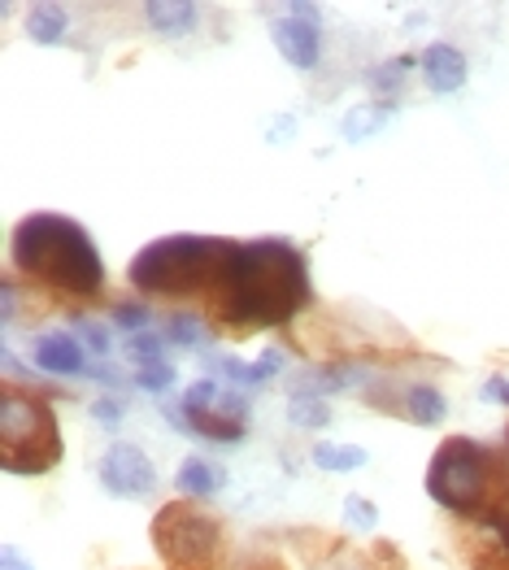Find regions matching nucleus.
Instances as JSON below:
<instances>
[{
	"label": "nucleus",
	"instance_id": "obj_1",
	"mask_svg": "<svg viewBox=\"0 0 509 570\" xmlns=\"http://www.w3.org/2000/svg\"><path fill=\"white\" fill-rule=\"evenodd\" d=\"M310 301V271L296 244L248 239L239 244L218 284V314L232 327H278Z\"/></svg>",
	"mask_w": 509,
	"mask_h": 570
},
{
	"label": "nucleus",
	"instance_id": "obj_2",
	"mask_svg": "<svg viewBox=\"0 0 509 570\" xmlns=\"http://www.w3.org/2000/svg\"><path fill=\"white\" fill-rule=\"evenodd\" d=\"M13 266L48 287H61L70 296H96L105 284V262L96 253L92 236L61 214H27L13 227Z\"/></svg>",
	"mask_w": 509,
	"mask_h": 570
},
{
	"label": "nucleus",
	"instance_id": "obj_3",
	"mask_svg": "<svg viewBox=\"0 0 509 570\" xmlns=\"http://www.w3.org/2000/svg\"><path fill=\"white\" fill-rule=\"evenodd\" d=\"M235 239L223 236H161L139 248L127 266L131 284L148 296H192L218 292L235 257Z\"/></svg>",
	"mask_w": 509,
	"mask_h": 570
},
{
	"label": "nucleus",
	"instance_id": "obj_4",
	"mask_svg": "<svg viewBox=\"0 0 509 570\" xmlns=\"http://www.w3.org/2000/svg\"><path fill=\"white\" fill-rule=\"evenodd\" d=\"M61 462L57 414L36 396L0 392V466L9 475H45Z\"/></svg>",
	"mask_w": 509,
	"mask_h": 570
},
{
	"label": "nucleus",
	"instance_id": "obj_5",
	"mask_svg": "<svg viewBox=\"0 0 509 570\" xmlns=\"http://www.w3.org/2000/svg\"><path fill=\"white\" fill-rule=\"evenodd\" d=\"M497 483V458L466 440V435H453L435 449L431 466H427V492L435 505L453 510V514H479L488 505V492Z\"/></svg>",
	"mask_w": 509,
	"mask_h": 570
},
{
	"label": "nucleus",
	"instance_id": "obj_6",
	"mask_svg": "<svg viewBox=\"0 0 509 570\" xmlns=\"http://www.w3.org/2000/svg\"><path fill=\"white\" fill-rule=\"evenodd\" d=\"M218 540H223V527L214 514H205L200 505L192 501H170L157 510L153 519V544L161 553V562L170 567H205L214 562L218 553Z\"/></svg>",
	"mask_w": 509,
	"mask_h": 570
},
{
	"label": "nucleus",
	"instance_id": "obj_7",
	"mask_svg": "<svg viewBox=\"0 0 509 570\" xmlns=\"http://www.w3.org/2000/svg\"><path fill=\"white\" fill-rule=\"evenodd\" d=\"M271 36H275V48L292 70H314L319 52H323V9L305 4V0L283 4L278 18L271 22Z\"/></svg>",
	"mask_w": 509,
	"mask_h": 570
},
{
	"label": "nucleus",
	"instance_id": "obj_8",
	"mask_svg": "<svg viewBox=\"0 0 509 570\" xmlns=\"http://www.w3.org/2000/svg\"><path fill=\"white\" fill-rule=\"evenodd\" d=\"M100 483L105 492L114 497H127V501H144L157 492V466L148 462V453L139 444H114L105 449L100 458Z\"/></svg>",
	"mask_w": 509,
	"mask_h": 570
},
{
	"label": "nucleus",
	"instance_id": "obj_9",
	"mask_svg": "<svg viewBox=\"0 0 509 570\" xmlns=\"http://www.w3.org/2000/svg\"><path fill=\"white\" fill-rule=\"evenodd\" d=\"M418 70H422L427 88H431L435 96L462 92V88H466V75H470L466 57L453 45H431L427 52H422V57H418Z\"/></svg>",
	"mask_w": 509,
	"mask_h": 570
},
{
	"label": "nucleus",
	"instance_id": "obj_10",
	"mask_svg": "<svg viewBox=\"0 0 509 570\" xmlns=\"http://www.w3.org/2000/svg\"><path fill=\"white\" fill-rule=\"evenodd\" d=\"M31 357H36V366H40L45 375H79V371L88 366V362H84V344L66 332L40 335L36 348H31Z\"/></svg>",
	"mask_w": 509,
	"mask_h": 570
},
{
	"label": "nucleus",
	"instance_id": "obj_11",
	"mask_svg": "<svg viewBox=\"0 0 509 570\" xmlns=\"http://www.w3.org/2000/svg\"><path fill=\"white\" fill-rule=\"evenodd\" d=\"M144 18H148V27H153L157 36H166V40H184L187 31L196 27L200 9H196L192 0H153V4H144Z\"/></svg>",
	"mask_w": 509,
	"mask_h": 570
},
{
	"label": "nucleus",
	"instance_id": "obj_12",
	"mask_svg": "<svg viewBox=\"0 0 509 570\" xmlns=\"http://www.w3.org/2000/svg\"><path fill=\"white\" fill-rule=\"evenodd\" d=\"M223 483H227V471L218 462H209V458H187L179 466V475H175V488L184 497H218Z\"/></svg>",
	"mask_w": 509,
	"mask_h": 570
},
{
	"label": "nucleus",
	"instance_id": "obj_13",
	"mask_svg": "<svg viewBox=\"0 0 509 570\" xmlns=\"http://www.w3.org/2000/svg\"><path fill=\"white\" fill-rule=\"evenodd\" d=\"M444 414H449V401H444V392H435L431 383H414V387L405 392V419H410V423L435 428V423H444Z\"/></svg>",
	"mask_w": 509,
	"mask_h": 570
},
{
	"label": "nucleus",
	"instance_id": "obj_14",
	"mask_svg": "<svg viewBox=\"0 0 509 570\" xmlns=\"http://www.w3.org/2000/svg\"><path fill=\"white\" fill-rule=\"evenodd\" d=\"M388 118H392V109L388 105H353L349 114H344V122H340V136L349 144H362L379 136L383 127H388Z\"/></svg>",
	"mask_w": 509,
	"mask_h": 570
},
{
	"label": "nucleus",
	"instance_id": "obj_15",
	"mask_svg": "<svg viewBox=\"0 0 509 570\" xmlns=\"http://www.w3.org/2000/svg\"><path fill=\"white\" fill-rule=\"evenodd\" d=\"M66 27H70V13L61 4H31V13H27V36L36 45H61Z\"/></svg>",
	"mask_w": 509,
	"mask_h": 570
},
{
	"label": "nucleus",
	"instance_id": "obj_16",
	"mask_svg": "<svg viewBox=\"0 0 509 570\" xmlns=\"http://www.w3.org/2000/svg\"><path fill=\"white\" fill-rule=\"evenodd\" d=\"M314 466L326 475L358 471V466H366V449H358V444H314Z\"/></svg>",
	"mask_w": 509,
	"mask_h": 570
},
{
	"label": "nucleus",
	"instance_id": "obj_17",
	"mask_svg": "<svg viewBox=\"0 0 509 570\" xmlns=\"http://www.w3.org/2000/svg\"><path fill=\"white\" fill-rule=\"evenodd\" d=\"M287 423H292V428L319 431L331 423V410H326V401H319V396H292V401H287Z\"/></svg>",
	"mask_w": 509,
	"mask_h": 570
},
{
	"label": "nucleus",
	"instance_id": "obj_18",
	"mask_svg": "<svg viewBox=\"0 0 509 570\" xmlns=\"http://www.w3.org/2000/svg\"><path fill=\"white\" fill-rule=\"evenodd\" d=\"M414 66H418L414 57H392V61L374 66V70H371V88H374V92H397V88H401V79H405Z\"/></svg>",
	"mask_w": 509,
	"mask_h": 570
},
{
	"label": "nucleus",
	"instance_id": "obj_19",
	"mask_svg": "<svg viewBox=\"0 0 509 570\" xmlns=\"http://www.w3.org/2000/svg\"><path fill=\"white\" fill-rule=\"evenodd\" d=\"M127 353H131V362H139V371H144V366H161V357H166V340H161V335L139 332V335H131Z\"/></svg>",
	"mask_w": 509,
	"mask_h": 570
},
{
	"label": "nucleus",
	"instance_id": "obj_20",
	"mask_svg": "<svg viewBox=\"0 0 509 570\" xmlns=\"http://www.w3.org/2000/svg\"><path fill=\"white\" fill-rule=\"evenodd\" d=\"M218 383L214 380H200V383H192L187 387V396H184V414H205V410H214L218 405Z\"/></svg>",
	"mask_w": 509,
	"mask_h": 570
},
{
	"label": "nucleus",
	"instance_id": "obj_21",
	"mask_svg": "<svg viewBox=\"0 0 509 570\" xmlns=\"http://www.w3.org/2000/svg\"><path fill=\"white\" fill-rule=\"evenodd\" d=\"M175 380H179V375H175V366H166V362H161V366H144V371L136 375V387H144V392H170Z\"/></svg>",
	"mask_w": 509,
	"mask_h": 570
},
{
	"label": "nucleus",
	"instance_id": "obj_22",
	"mask_svg": "<svg viewBox=\"0 0 509 570\" xmlns=\"http://www.w3.org/2000/svg\"><path fill=\"white\" fill-rule=\"evenodd\" d=\"M166 335H170L175 344H200L205 327H200V318H192V314H175V318L166 323Z\"/></svg>",
	"mask_w": 509,
	"mask_h": 570
},
{
	"label": "nucleus",
	"instance_id": "obj_23",
	"mask_svg": "<svg viewBox=\"0 0 509 570\" xmlns=\"http://www.w3.org/2000/svg\"><path fill=\"white\" fill-rule=\"evenodd\" d=\"M344 519L358 527V531H371V527L379 523V510H374L366 497H349V501H344Z\"/></svg>",
	"mask_w": 509,
	"mask_h": 570
},
{
	"label": "nucleus",
	"instance_id": "obj_24",
	"mask_svg": "<svg viewBox=\"0 0 509 570\" xmlns=\"http://www.w3.org/2000/svg\"><path fill=\"white\" fill-rule=\"evenodd\" d=\"M114 323H118V327H123V332H144V327H148V309H144V305H118V309H114Z\"/></svg>",
	"mask_w": 509,
	"mask_h": 570
},
{
	"label": "nucleus",
	"instance_id": "obj_25",
	"mask_svg": "<svg viewBox=\"0 0 509 570\" xmlns=\"http://www.w3.org/2000/svg\"><path fill=\"white\" fill-rule=\"evenodd\" d=\"M470 570H509V549H479L474 558H470Z\"/></svg>",
	"mask_w": 509,
	"mask_h": 570
},
{
	"label": "nucleus",
	"instance_id": "obj_26",
	"mask_svg": "<svg viewBox=\"0 0 509 570\" xmlns=\"http://www.w3.org/2000/svg\"><path fill=\"white\" fill-rule=\"evenodd\" d=\"M223 375L239 383V387H257V371L248 362H239V357H223Z\"/></svg>",
	"mask_w": 509,
	"mask_h": 570
},
{
	"label": "nucleus",
	"instance_id": "obj_27",
	"mask_svg": "<svg viewBox=\"0 0 509 570\" xmlns=\"http://www.w3.org/2000/svg\"><path fill=\"white\" fill-rule=\"evenodd\" d=\"M79 335H84V348H92L96 357L109 353V332H105L100 323H79Z\"/></svg>",
	"mask_w": 509,
	"mask_h": 570
},
{
	"label": "nucleus",
	"instance_id": "obj_28",
	"mask_svg": "<svg viewBox=\"0 0 509 570\" xmlns=\"http://www.w3.org/2000/svg\"><path fill=\"white\" fill-rule=\"evenodd\" d=\"M253 371H257V383H266L271 375H278V371H283V353H278V348H266V353L253 362Z\"/></svg>",
	"mask_w": 509,
	"mask_h": 570
},
{
	"label": "nucleus",
	"instance_id": "obj_29",
	"mask_svg": "<svg viewBox=\"0 0 509 570\" xmlns=\"http://www.w3.org/2000/svg\"><path fill=\"white\" fill-rule=\"evenodd\" d=\"M92 414L100 428H118V423H123V405H118V401H96Z\"/></svg>",
	"mask_w": 509,
	"mask_h": 570
},
{
	"label": "nucleus",
	"instance_id": "obj_30",
	"mask_svg": "<svg viewBox=\"0 0 509 570\" xmlns=\"http://www.w3.org/2000/svg\"><path fill=\"white\" fill-rule=\"evenodd\" d=\"M483 401H501V405H509V380L483 383Z\"/></svg>",
	"mask_w": 509,
	"mask_h": 570
},
{
	"label": "nucleus",
	"instance_id": "obj_31",
	"mask_svg": "<svg viewBox=\"0 0 509 570\" xmlns=\"http://www.w3.org/2000/svg\"><path fill=\"white\" fill-rule=\"evenodd\" d=\"M0 558H4V570H31V562H27L13 544H4V549H0Z\"/></svg>",
	"mask_w": 509,
	"mask_h": 570
},
{
	"label": "nucleus",
	"instance_id": "obj_32",
	"mask_svg": "<svg viewBox=\"0 0 509 570\" xmlns=\"http://www.w3.org/2000/svg\"><path fill=\"white\" fill-rule=\"evenodd\" d=\"M492 527L501 531V544L509 549V510H501V514H492Z\"/></svg>",
	"mask_w": 509,
	"mask_h": 570
}]
</instances>
